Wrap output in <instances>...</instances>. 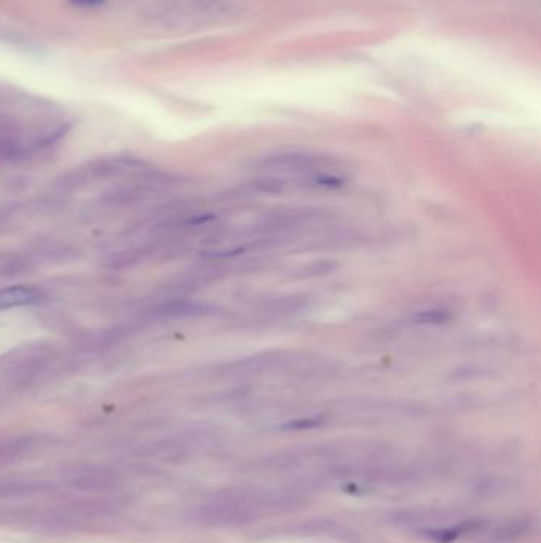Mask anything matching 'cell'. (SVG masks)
Masks as SVG:
<instances>
[{
  "mask_svg": "<svg viewBox=\"0 0 541 543\" xmlns=\"http://www.w3.org/2000/svg\"><path fill=\"white\" fill-rule=\"evenodd\" d=\"M316 159L305 153H278V155L267 156L259 162V169L266 170L268 174H296L307 172L313 169Z\"/></svg>",
  "mask_w": 541,
  "mask_h": 543,
  "instance_id": "obj_2",
  "label": "cell"
},
{
  "mask_svg": "<svg viewBox=\"0 0 541 543\" xmlns=\"http://www.w3.org/2000/svg\"><path fill=\"white\" fill-rule=\"evenodd\" d=\"M72 481L75 486L97 489V488H105L111 485V477L105 474V472L94 470L92 474H89V470H83L80 475H76Z\"/></svg>",
  "mask_w": 541,
  "mask_h": 543,
  "instance_id": "obj_4",
  "label": "cell"
},
{
  "mask_svg": "<svg viewBox=\"0 0 541 543\" xmlns=\"http://www.w3.org/2000/svg\"><path fill=\"white\" fill-rule=\"evenodd\" d=\"M45 300V291L38 286H10L0 289V310L16 306H32Z\"/></svg>",
  "mask_w": 541,
  "mask_h": 543,
  "instance_id": "obj_3",
  "label": "cell"
},
{
  "mask_svg": "<svg viewBox=\"0 0 541 543\" xmlns=\"http://www.w3.org/2000/svg\"><path fill=\"white\" fill-rule=\"evenodd\" d=\"M70 2L81 5V7H96V5L103 3L105 0H70Z\"/></svg>",
  "mask_w": 541,
  "mask_h": 543,
  "instance_id": "obj_6",
  "label": "cell"
},
{
  "mask_svg": "<svg viewBox=\"0 0 541 543\" xmlns=\"http://www.w3.org/2000/svg\"><path fill=\"white\" fill-rule=\"evenodd\" d=\"M52 350L43 344L16 348L0 358V376L5 379H26L50 361Z\"/></svg>",
  "mask_w": 541,
  "mask_h": 543,
  "instance_id": "obj_1",
  "label": "cell"
},
{
  "mask_svg": "<svg viewBox=\"0 0 541 543\" xmlns=\"http://www.w3.org/2000/svg\"><path fill=\"white\" fill-rule=\"evenodd\" d=\"M414 318H416L417 323H422V324H442V323L448 321L451 315L449 313H446L445 310L431 309V310L419 311Z\"/></svg>",
  "mask_w": 541,
  "mask_h": 543,
  "instance_id": "obj_5",
  "label": "cell"
}]
</instances>
